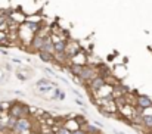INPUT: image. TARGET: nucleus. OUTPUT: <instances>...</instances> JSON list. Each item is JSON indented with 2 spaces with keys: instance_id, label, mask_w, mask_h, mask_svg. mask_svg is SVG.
Returning <instances> with one entry per match:
<instances>
[{
  "instance_id": "19",
  "label": "nucleus",
  "mask_w": 152,
  "mask_h": 134,
  "mask_svg": "<svg viewBox=\"0 0 152 134\" xmlns=\"http://www.w3.org/2000/svg\"><path fill=\"white\" fill-rule=\"evenodd\" d=\"M12 62H15V63H21V60H19L18 58H13V59H12Z\"/></svg>"
},
{
  "instance_id": "15",
  "label": "nucleus",
  "mask_w": 152,
  "mask_h": 134,
  "mask_svg": "<svg viewBox=\"0 0 152 134\" xmlns=\"http://www.w3.org/2000/svg\"><path fill=\"white\" fill-rule=\"evenodd\" d=\"M143 125L146 127V128H149L152 130V115H143Z\"/></svg>"
},
{
  "instance_id": "8",
  "label": "nucleus",
  "mask_w": 152,
  "mask_h": 134,
  "mask_svg": "<svg viewBox=\"0 0 152 134\" xmlns=\"http://www.w3.org/2000/svg\"><path fill=\"white\" fill-rule=\"evenodd\" d=\"M56 89V84L55 83H49V84H45V86H39L36 87V90L40 93V94H49V93H53V90Z\"/></svg>"
},
{
  "instance_id": "1",
  "label": "nucleus",
  "mask_w": 152,
  "mask_h": 134,
  "mask_svg": "<svg viewBox=\"0 0 152 134\" xmlns=\"http://www.w3.org/2000/svg\"><path fill=\"white\" fill-rule=\"evenodd\" d=\"M30 114V106L28 105H24L21 102H13L9 108V115L13 117V118H27Z\"/></svg>"
},
{
  "instance_id": "2",
  "label": "nucleus",
  "mask_w": 152,
  "mask_h": 134,
  "mask_svg": "<svg viewBox=\"0 0 152 134\" xmlns=\"http://www.w3.org/2000/svg\"><path fill=\"white\" fill-rule=\"evenodd\" d=\"M99 74H98V68L93 66V65H84L81 74H80V80L83 83H90L93 78H96Z\"/></svg>"
},
{
  "instance_id": "5",
  "label": "nucleus",
  "mask_w": 152,
  "mask_h": 134,
  "mask_svg": "<svg viewBox=\"0 0 152 134\" xmlns=\"http://www.w3.org/2000/svg\"><path fill=\"white\" fill-rule=\"evenodd\" d=\"M80 52H83V49H81V46L78 44V42H75V40H68V43H66V55H68V58H69V60H71V58L72 56H75L77 53H80Z\"/></svg>"
},
{
  "instance_id": "12",
  "label": "nucleus",
  "mask_w": 152,
  "mask_h": 134,
  "mask_svg": "<svg viewBox=\"0 0 152 134\" xmlns=\"http://www.w3.org/2000/svg\"><path fill=\"white\" fill-rule=\"evenodd\" d=\"M66 43H68V40H59V42H56L53 53H65L66 52Z\"/></svg>"
},
{
  "instance_id": "3",
  "label": "nucleus",
  "mask_w": 152,
  "mask_h": 134,
  "mask_svg": "<svg viewBox=\"0 0 152 134\" xmlns=\"http://www.w3.org/2000/svg\"><path fill=\"white\" fill-rule=\"evenodd\" d=\"M13 131L16 134H25L28 131H31V122L28 118H19L13 127Z\"/></svg>"
},
{
  "instance_id": "6",
  "label": "nucleus",
  "mask_w": 152,
  "mask_h": 134,
  "mask_svg": "<svg viewBox=\"0 0 152 134\" xmlns=\"http://www.w3.org/2000/svg\"><path fill=\"white\" fill-rule=\"evenodd\" d=\"M136 105L140 111H145V109H149L152 108V99L149 96H145V94H140L136 97Z\"/></svg>"
},
{
  "instance_id": "21",
  "label": "nucleus",
  "mask_w": 152,
  "mask_h": 134,
  "mask_svg": "<svg viewBox=\"0 0 152 134\" xmlns=\"http://www.w3.org/2000/svg\"><path fill=\"white\" fill-rule=\"evenodd\" d=\"M45 134H56V133H55V131H50V130H49V131H46Z\"/></svg>"
},
{
  "instance_id": "16",
  "label": "nucleus",
  "mask_w": 152,
  "mask_h": 134,
  "mask_svg": "<svg viewBox=\"0 0 152 134\" xmlns=\"http://www.w3.org/2000/svg\"><path fill=\"white\" fill-rule=\"evenodd\" d=\"M56 134H71V131L66 128V127H64V125H61L58 130H56Z\"/></svg>"
},
{
  "instance_id": "11",
  "label": "nucleus",
  "mask_w": 152,
  "mask_h": 134,
  "mask_svg": "<svg viewBox=\"0 0 152 134\" xmlns=\"http://www.w3.org/2000/svg\"><path fill=\"white\" fill-rule=\"evenodd\" d=\"M42 50H43V52H49V53H53V52H55V43L52 42L50 34L46 37V42H45V44L42 47Z\"/></svg>"
},
{
  "instance_id": "14",
  "label": "nucleus",
  "mask_w": 152,
  "mask_h": 134,
  "mask_svg": "<svg viewBox=\"0 0 152 134\" xmlns=\"http://www.w3.org/2000/svg\"><path fill=\"white\" fill-rule=\"evenodd\" d=\"M81 128H83L87 134H99V130L96 128V125H95V124H87V122H86Z\"/></svg>"
},
{
  "instance_id": "20",
  "label": "nucleus",
  "mask_w": 152,
  "mask_h": 134,
  "mask_svg": "<svg viewBox=\"0 0 152 134\" xmlns=\"http://www.w3.org/2000/svg\"><path fill=\"white\" fill-rule=\"evenodd\" d=\"M3 109H4V103H1V102H0V111H3Z\"/></svg>"
},
{
  "instance_id": "7",
  "label": "nucleus",
  "mask_w": 152,
  "mask_h": 134,
  "mask_svg": "<svg viewBox=\"0 0 152 134\" xmlns=\"http://www.w3.org/2000/svg\"><path fill=\"white\" fill-rule=\"evenodd\" d=\"M71 63H78V65H87V56L84 55V52L77 53L75 56L71 58Z\"/></svg>"
},
{
  "instance_id": "18",
  "label": "nucleus",
  "mask_w": 152,
  "mask_h": 134,
  "mask_svg": "<svg viewBox=\"0 0 152 134\" xmlns=\"http://www.w3.org/2000/svg\"><path fill=\"white\" fill-rule=\"evenodd\" d=\"M71 134H87L83 128H78V130H74V131H71Z\"/></svg>"
},
{
  "instance_id": "10",
  "label": "nucleus",
  "mask_w": 152,
  "mask_h": 134,
  "mask_svg": "<svg viewBox=\"0 0 152 134\" xmlns=\"http://www.w3.org/2000/svg\"><path fill=\"white\" fill-rule=\"evenodd\" d=\"M37 55H39V58L43 60V62H55V56H53V53H49V52H43V50H40V52H37Z\"/></svg>"
},
{
  "instance_id": "22",
  "label": "nucleus",
  "mask_w": 152,
  "mask_h": 134,
  "mask_svg": "<svg viewBox=\"0 0 152 134\" xmlns=\"http://www.w3.org/2000/svg\"><path fill=\"white\" fill-rule=\"evenodd\" d=\"M145 134H152V131H149V133H145Z\"/></svg>"
},
{
  "instance_id": "13",
  "label": "nucleus",
  "mask_w": 152,
  "mask_h": 134,
  "mask_svg": "<svg viewBox=\"0 0 152 134\" xmlns=\"http://www.w3.org/2000/svg\"><path fill=\"white\" fill-rule=\"evenodd\" d=\"M65 96H66V94H65V91H64V90H61V89H58V87H56V89L53 90V96H52L50 99L52 100H64V99H65Z\"/></svg>"
},
{
  "instance_id": "4",
  "label": "nucleus",
  "mask_w": 152,
  "mask_h": 134,
  "mask_svg": "<svg viewBox=\"0 0 152 134\" xmlns=\"http://www.w3.org/2000/svg\"><path fill=\"white\" fill-rule=\"evenodd\" d=\"M106 84H108L106 78H105V77H102V75H98L96 78H93V80L89 83V90H90V91H93V93H98V91L103 89Z\"/></svg>"
},
{
  "instance_id": "9",
  "label": "nucleus",
  "mask_w": 152,
  "mask_h": 134,
  "mask_svg": "<svg viewBox=\"0 0 152 134\" xmlns=\"http://www.w3.org/2000/svg\"><path fill=\"white\" fill-rule=\"evenodd\" d=\"M83 68H84V65H78V63H69V66H68V72H69L71 75H74V77H80V74H81Z\"/></svg>"
},
{
  "instance_id": "17",
  "label": "nucleus",
  "mask_w": 152,
  "mask_h": 134,
  "mask_svg": "<svg viewBox=\"0 0 152 134\" xmlns=\"http://www.w3.org/2000/svg\"><path fill=\"white\" fill-rule=\"evenodd\" d=\"M50 81L48 80V78H40V80H37V83H36V87H39V86H45V84H49Z\"/></svg>"
}]
</instances>
